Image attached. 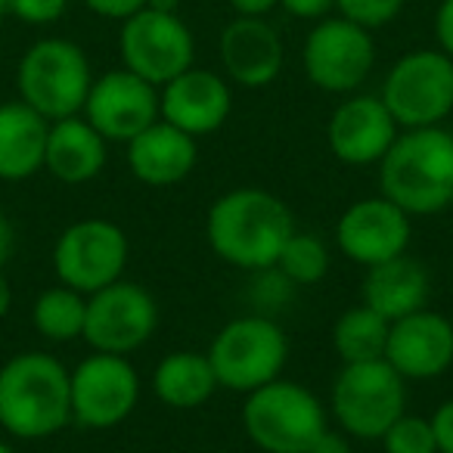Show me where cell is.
<instances>
[{"instance_id":"1","label":"cell","mask_w":453,"mask_h":453,"mask_svg":"<svg viewBox=\"0 0 453 453\" xmlns=\"http://www.w3.org/2000/svg\"><path fill=\"white\" fill-rule=\"evenodd\" d=\"M205 234L218 258L255 273L277 265L286 240L296 234V220L273 193L230 189L208 211Z\"/></svg>"},{"instance_id":"2","label":"cell","mask_w":453,"mask_h":453,"mask_svg":"<svg viewBox=\"0 0 453 453\" xmlns=\"http://www.w3.org/2000/svg\"><path fill=\"white\" fill-rule=\"evenodd\" d=\"M72 422V372L53 354L26 351L0 366V428L41 441Z\"/></svg>"},{"instance_id":"3","label":"cell","mask_w":453,"mask_h":453,"mask_svg":"<svg viewBox=\"0 0 453 453\" xmlns=\"http://www.w3.org/2000/svg\"><path fill=\"white\" fill-rule=\"evenodd\" d=\"M382 196L413 218L438 214L453 202V134L441 125L401 131L379 162Z\"/></svg>"},{"instance_id":"4","label":"cell","mask_w":453,"mask_h":453,"mask_svg":"<svg viewBox=\"0 0 453 453\" xmlns=\"http://www.w3.org/2000/svg\"><path fill=\"white\" fill-rule=\"evenodd\" d=\"M90 84L88 53L69 38H41L22 53L16 65V90L47 121L72 119L84 112Z\"/></svg>"},{"instance_id":"5","label":"cell","mask_w":453,"mask_h":453,"mask_svg":"<svg viewBox=\"0 0 453 453\" xmlns=\"http://www.w3.org/2000/svg\"><path fill=\"white\" fill-rule=\"evenodd\" d=\"M242 428L265 453H308L326 428V413L314 391L273 379L246 395Z\"/></svg>"},{"instance_id":"6","label":"cell","mask_w":453,"mask_h":453,"mask_svg":"<svg viewBox=\"0 0 453 453\" xmlns=\"http://www.w3.org/2000/svg\"><path fill=\"white\" fill-rule=\"evenodd\" d=\"M407 379L388 360L345 364L333 385V410L342 432L372 441L388 432L407 410Z\"/></svg>"},{"instance_id":"7","label":"cell","mask_w":453,"mask_h":453,"mask_svg":"<svg viewBox=\"0 0 453 453\" xmlns=\"http://www.w3.org/2000/svg\"><path fill=\"white\" fill-rule=\"evenodd\" d=\"M289 357L286 333L277 326L273 317H240L230 320L208 348V360L214 366L218 385L230 391H249L280 379Z\"/></svg>"},{"instance_id":"8","label":"cell","mask_w":453,"mask_h":453,"mask_svg":"<svg viewBox=\"0 0 453 453\" xmlns=\"http://www.w3.org/2000/svg\"><path fill=\"white\" fill-rule=\"evenodd\" d=\"M379 96L401 131L441 125L453 112V59L444 50L403 53L388 69Z\"/></svg>"},{"instance_id":"9","label":"cell","mask_w":453,"mask_h":453,"mask_svg":"<svg viewBox=\"0 0 453 453\" xmlns=\"http://www.w3.org/2000/svg\"><path fill=\"white\" fill-rule=\"evenodd\" d=\"M53 267L63 286L94 296L119 283L127 267V236L119 224L88 218L65 226L53 249Z\"/></svg>"},{"instance_id":"10","label":"cell","mask_w":453,"mask_h":453,"mask_svg":"<svg viewBox=\"0 0 453 453\" xmlns=\"http://www.w3.org/2000/svg\"><path fill=\"white\" fill-rule=\"evenodd\" d=\"M304 72L326 94H354L376 65L372 32L345 16H323L304 38Z\"/></svg>"},{"instance_id":"11","label":"cell","mask_w":453,"mask_h":453,"mask_svg":"<svg viewBox=\"0 0 453 453\" xmlns=\"http://www.w3.org/2000/svg\"><path fill=\"white\" fill-rule=\"evenodd\" d=\"M119 53L127 72L162 88L193 65L196 41L177 13H158L143 7L121 22Z\"/></svg>"},{"instance_id":"12","label":"cell","mask_w":453,"mask_h":453,"mask_svg":"<svg viewBox=\"0 0 453 453\" xmlns=\"http://www.w3.org/2000/svg\"><path fill=\"white\" fill-rule=\"evenodd\" d=\"M158 323V308L152 296L137 283H119L88 296L84 314V339L94 351L127 357L152 339Z\"/></svg>"},{"instance_id":"13","label":"cell","mask_w":453,"mask_h":453,"mask_svg":"<svg viewBox=\"0 0 453 453\" xmlns=\"http://www.w3.org/2000/svg\"><path fill=\"white\" fill-rule=\"evenodd\" d=\"M137 370L121 354H90L72 370V419L84 428H112L134 413Z\"/></svg>"},{"instance_id":"14","label":"cell","mask_w":453,"mask_h":453,"mask_svg":"<svg viewBox=\"0 0 453 453\" xmlns=\"http://www.w3.org/2000/svg\"><path fill=\"white\" fill-rule=\"evenodd\" d=\"M84 119L109 143H131L140 131L162 119L158 88L127 69H112L103 78H94L84 103Z\"/></svg>"},{"instance_id":"15","label":"cell","mask_w":453,"mask_h":453,"mask_svg":"<svg viewBox=\"0 0 453 453\" xmlns=\"http://www.w3.org/2000/svg\"><path fill=\"white\" fill-rule=\"evenodd\" d=\"M339 249L364 267L382 265L407 252L410 246V214L385 196L360 199L339 218L335 226Z\"/></svg>"},{"instance_id":"16","label":"cell","mask_w":453,"mask_h":453,"mask_svg":"<svg viewBox=\"0 0 453 453\" xmlns=\"http://www.w3.org/2000/svg\"><path fill=\"white\" fill-rule=\"evenodd\" d=\"M234 109V94L224 75L189 65L177 78L158 88V112L168 125L180 127L189 137L214 134Z\"/></svg>"},{"instance_id":"17","label":"cell","mask_w":453,"mask_h":453,"mask_svg":"<svg viewBox=\"0 0 453 453\" xmlns=\"http://www.w3.org/2000/svg\"><path fill=\"white\" fill-rule=\"evenodd\" d=\"M397 134H401V127L391 119L382 96H348L345 103L335 106L326 125L333 156L345 165H354V168L382 162Z\"/></svg>"},{"instance_id":"18","label":"cell","mask_w":453,"mask_h":453,"mask_svg":"<svg viewBox=\"0 0 453 453\" xmlns=\"http://www.w3.org/2000/svg\"><path fill=\"white\" fill-rule=\"evenodd\" d=\"M226 78L242 88H267L283 72V38L265 16H236L218 38Z\"/></svg>"},{"instance_id":"19","label":"cell","mask_w":453,"mask_h":453,"mask_svg":"<svg viewBox=\"0 0 453 453\" xmlns=\"http://www.w3.org/2000/svg\"><path fill=\"white\" fill-rule=\"evenodd\" d=\"M385 360L403 379H434L453 364V323L422 308L391 323Z\"/></svg>"},{"instance_id":"20","label":"cell","mask_w":453,"mask_h":453,"mask_svg":"<svg viewBox=\"0 0 453 453\" xmlns=\"http://www.w3.org/2000/svg\"><path fill=\"white\" fill-rule=\"evenodd\" d=\"M127 165L146 187H174L193 171L196 137L158 119L127 143Z\"/></svg>"},{"instance_id":"21","label":"cell","mask_w":453,"mask_h":453,"mask_svg":"<svg viewBox=\"0 0 453 453\" xmlns=\"http://www.w3.org/2000/svg\"><path fill=\"white\" fill-rule=\"evenodd\" d=\"M106 143L109 140L81 115L50 121L44 168L59 183H72V187L88 183L106 168Z\"/></svg>"},{"instance_id":"22","label":"cell","mask_w":453,"mask_h":453,"mask_svg":"<svg viewBox=\"0 0 453 453\" xmlns=\"http://www.w3.org/2000/svg\"><path fill=\"white\" fill-rule=\"evenodd\" d=\"M428 292H432L428 271L407 252L382 261V265L366 267L364 304L391 323L426 308Z\"/></svg>"},{"instance_id":"23","label":"cell","mask_w":453,"mask_h":453,"mask_svg":"<svg viewBox=\"0 0 453 453\" xmlns=\"http://www.w3.org/2000/svg\"><path fill=\"white\" fill-rule=\"evenodd\" d=\"M50 121L28 103H0V180H26L44 168Z\"/></svg>"},{"instance_id":"24","label":"cell","mask_w":453,"mask_h":453,"mask_svg":"<svg viewBox=\"0 0 453 453\" xmlns=\"http://www.w3.org/2000/svg\"><path fill=\"white\" fill-rule=\"evenodd\" d=\"M158 401L174 410H193L205 403L218 388V376L208 360V354L199 351H174L156 366L152 376Z\"/></svg>"},{"instance_id":"25","label":"cell","mask_w":453,"mask_h":453,"mask_svg":"<svg viewBox=\"0 0 453 453\" xmlns=\"http://www.w3.org/2000/svg\"><path fill=\"white\" fill-rule=\"evenodd\" d=\"M391 320L376 314L372 308L360 304L339 317L333 329V345L342 364H366V360H385Z\"/></svg>"},{"instance_id":"26","label":"cell","mask_w":453,"mask_h":453,"mask_svg":"<svg viewBox=\"0 0 453 453\" xmlns=\"http://www.w3.org/2000/svg\"><path fill=\"white\" fill-rule=\"evenodd\" d=\"M84 314H88V296L69 289V286H53L41 292L32 308L35 329L47 342H75L84 335Z\"/></svg>"},{"instance_id":"27","label":"cell","mask_w":453,"mask_h":453,"mask_svg":"<svg viewBox=\"0 0 453 453\" xmlns=\"http://www.w3.org/2000/svg\"><path fill=\"white\" fill-rule=\"evenodd\" d=\"M277 267L296 286H314V283H320L329 271V249L320 236L296 230V234L286 240L283 252H280V258H277Z\"/></svg>"},{"instance_id":"28","label":"cell","mask_w":453,"mask_h":453,"mask_svg":"<svg viewBox=\"0 0 453 453\" xmlns=\"http://www.w3.org/2000/svg\"><path fill=\"white\" fill-rule=\"evenodd\" d=\"M385 453H438L432 419L403 413L388 432L382 434Z\"/></svg>"},{"instance_id":"29","label":"cell","mask_w":453,"mask_h":453,"mask_svg":"<svg viewBox=\"0 0 453 453\" xmlns=\"http://www.w3.org/2000/svg\"><path fill=\"white\" fill-rule=\"evenodd\" d=\"M292 292H296V283L273 265L265 267V271H255V283L249 289V298H252V304L258 308L261 317H271L292 302Z\"/></svg>"},{"instance_id":"30","label":"cell","mask_w":453,"mask_h":453,"mask_svg":"<svg viewBox=\"0 0 453 453\" xmlns=\"http://www.w3.org/2000/svg\"><path fill=\"white\" fill-rule=\"evenodd\" d=\"M335 7H339V16L376 32L401 16L407 0H335Z\"/></svg>"},{"instance_id":"31","label":"cell","mask_w":453,"mask_h":453,"mask_svg":"<svg viewBox=\"0 0 453 453\" xmlns=\"http://www.w3.org/2000/svg\"><path fill=\"white\" fill-rule=\"evenodd\" d=\"M7 7L26 26H53L65 16L69 0H7Z\"/></svg>"},{"instance_id":"32","label":"cell","mask_w":453,"mask_h":453,"mask_svg":"<svg viewBox=\"0 0 453 453\" xmlns=\"http://www.w3.org/2000/svg\"><path fill=\"white\" fill-rule=\"evenodd\" d=\"M84 7H88L90 13L103 16V19L125 22L127 16L140 13V10L146 7V0H84Z\"/></svg>"},{"instance_id":"33","label":"cell","mask_w":453,"mask_h":453,"mask_svg":"<svg viewBox=\"0 0 453 453\" xmlns=\"http://www.w3.org/2000/svg\"><path fill=\"white\" fill-rule=\"evenodd\" d=\"M434 441H438V453H453V401H444L432 416Z\"/></svg>"},{"instance_id":"34","label":"cell","mask_w":453,"mask_h":453,"mask_svg":"<svg viewBox=\"0 0 453 453\" xmlns=\"http://www.w3.org/2000/svg\"><path fill=\"white\" fill-rule=\"evenodd\" d=\"M434 41L438 50H444L453 59V0H441L434 13Z\"/></svg>"},{"instance_id":"35","label":"cell","mask_w":453,"mask_h":453,"mask_svg":"<svg viewBox=\"0 0 453 453\" xmlns=\"http://www.w3.org/2000/svg\"><path fill=\"white\" fill-rule=\"evenodd\" d=\"M280 7L296 19H323L335 7V0H280Z\"/></svg>"},{"instance_id":"36","label":"cell","mask_w":453,"mask_h":453,"mask_svg":"<svg viewBox=\"0 0 453 453\" xmlns=\"http://www.w3.org/2000/svg\"><path fill=\"white\" fill-rule=\"evenodd\" d=\"M308 453H351V434L333 432V428H323L320 438L311 444Z\"/></svg>"},{"instance_id":"37","label":"cell","mask_w":453,"mask_h":453,"mask_svg":"<svg viewBox=\"0 0 453 453\" xmlns=\"http://www.w3.org/2000/svg\"><path fill=\"white\" fill-rule=\"evenodd\" d=\"M16 252V226L7 214L0 211V271L7 267V261L13 258Z\"/></svg>"},{"instance_id":"38","label":"cell","mask_w":453,"mask_h":453,"mask_svg":"<svg viewBox=\"0 0 453 453\" xmlns=\"http://www.w3.org/2000/svg\"><path fill=\"white\" fill-rule=\"evenodd\" d=\"M226 4L236 16H267L273 7H280V0H226Z\"/></svg>"},{"instance_id":"39","label":"cell","mask_w":453,"mask_h":453,"mask_svg":"<svg viewBox=\"0 0 453 453\" xmlns=\"http://www.w3.org/2000/svg\"><path fill=\"white\" fill-rule=\"evenodd\" d=\"M10 304H13V289H10L7 273L0 271V320L10 314Z\"/></svg>"},{"instance_id":"40","label":"cell","mask_w":453,"mask_h":453,"mask_svg":"<svg viewBox=\"0 0 453 453\" xmlns=\"http://www.w3.org/2000/svg\"><path fill=\"white\" fill-rule=\"evenodd\" d=\"M146 7H150V10H158V13H177V7H180V0H146Z\"/></svg>"},{"instance_id":"41","label":"cell","mask_w":453,"mask_h":453,"mask_svg":"<svg viewBox=\"0 0 453 453\" xmlns=\"http://www.w3.org/2000/svg\"><path fill=\"white\" fill-rule=\"evenodd\" d=\"M4 16H10V7H7V0H0V22H4Z\"/></svg>"},{"instance_id":"42","label":"cell","mask_w":453,"mask_h":453,"mask_svg":"<svg viewBox=\"0 0 453 453\" xmlns=\"http://www.w3.org/2000/svg\"><path fill=\"white\" fill-rule=\"evenodd\" d=\"M0 453H16V450H13V447L7 444V441H0Z\"/></svg>"}]
</instances>
